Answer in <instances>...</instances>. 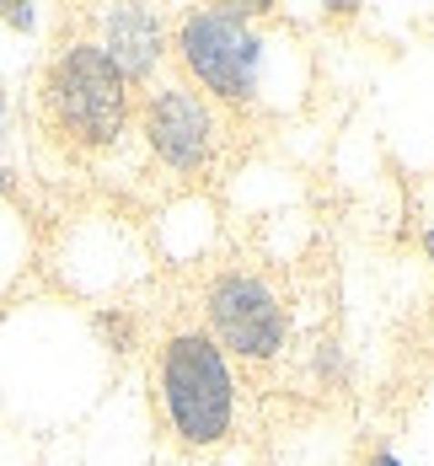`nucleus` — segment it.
Segmentation results:
<instances>
[{
    "label": "nucleus",
    "instance_id": "f257e3e1",
    "mask_svg": "<svg viewBox=\"0 0 434 466\" xmlns=\"http://www.w3.org/2000/svg\"><path fill=\"white\" fill-rule=\"evenodd\" d=\"M161 402L183 445H220L237 419V380L209 332H177L161 354Z\"/></svg>",
    "mask_w": 434,
    "mask_h": 466
},
{
    "label": "nucleus",
    "instance_id": "f03ea898",
    "mask_svg": "<svg viewBox=\"0 0 434 466\" xmlns=\"http://www.w3.org/2000/svg\"><path fill=\"white\" fill-rule=\"evenodd\" d=\"M129 81L107 65V54L96 44L65 48L48 70V107L59 118L65 135L81 145H113L124 135V113H129Z\"/></svg>",
    "mask_w": 434,
    "mask_h": 466
},
{
    "label": "nucleus",
    "instance_id": "7ed1b4c3",
    "mask_svg": "<svg viewBox=\"0 0 434 466\" xmlns=\"http://www.w3.org/2000/svg\"><path fill=\"white\" fill-rule=\"evenodd\" d=\"M177 54L188 65V76H198L204 92L226 96V102H247L257 92L263 44L237 5L231 11H193L177 33Z\"/></svg>",
    "mask_w": 434,
    "mask_h": 466
},
{
    "label": "nucleus",
    "instance_id": "20e7f679",
    "mask_svg": "<svg viewBox=\"0 0 434 466\" xmlns=\"http://www.w3.org/2000/svg\"><path fill=\"white\" fill-rule=\"evenodd\" d=\"M209 327L241 360H274L285 349V311L279 295L252 274H226L209 284Z\"/></svg>",
    "mask_w": 434,
    "mask_h": 466
},
{
    "label": "nucleus",
    "instance_id": "39448f33",
    "mask_svg": "<svg viewBox=\"0 0 434 466\" xmlns=\"http://www.w3.org/2000/svg\"><path fill=\"white\" fill-rule=\"evenodd\" d=\"M145 135L150 150L172 167V172H198L215 156V118L188 86H161L145 107Z\"/></svg>",
    "mask_w": 434,
    "mask_h": 466
},
{
    "label": "nucleus",
    "instance_id": "423d86ee",
    "mask_svg": "<svg viewBox=\"0 0 434 466\" xmlns=\"http://www.w3.org/2000/svg\"><path fill=\"white\" fill-rule=\"evenodd\" d=\"M102 54L107 65L124 76V81H145L167 48V33H161V16L145 11V5H124V11H107L102 16Z\"/></svg>",
    "mask_w": 434,
    "mask_h": 466
},
{
    "label": "nucleus",
    "instance_id": "0eeeda50",
    "mask_svg": "<svg viewBox=\"0 0 434 466\" xmlns=\"http://www.w3.org/2000/svg\"><path fill=\"white\" fill-rule=\"evenodd\" d=\"M5 22H11V27H33V11H22V5H5Z\"/></svg>",
    "mask_w": 434,
    "mask_h": 466
},
{
    "label": "nucleus",
    "instance_id": "6e6552de",
    "mask_svg": "<svg viewBox=\"0 0 434 466\" xmlns=\"http://www.w3.org/2000/svg\"><path fill=\"white\" fill-rule=\"evenodd\" d=\"M370 466H402V461H397L391 451H376V456H370Z\"/></svg>",
    "mask_w": 434,
    "mask_h": 466
},
{
    "label": "nucleus",
    "instance_id": "1a4fd4ad",
    "mask_svg": "<svg viewBox=\"0 0 434 466\" xmlns=\"http://www.w3.org/2000/svg\"><path fill=\"white\" fill-rule=\"evenodd\" d=\"M424 252H429V258H434V226H429V231H424Z\"/></svg>",
    "mask_w": 434,
    "mask_h": 466
},
{
    "label": "nucleus",
    "instance_id": "9d476101",
    "mask_svg": "<svg viewBox=\"0 0 434 466\" xmlns=\"http://www.w3.org/2000/svg\"><path fill=\"white\" fill-rule=\"evenodd\" d=\"M0 135H5V92H0Z\"/></svg>",
    "mask_w": 434,
    "mask_h": 466
},
{
    "label": "nucleus",
    "instance_id": "9b49d317",
    "mask_svg": "<svg viewBox=\"0 0 434 466\" xmlns=\"http://www.w3.org/2000/svg\"><path fill=\"white\" fill-rule=\"evenodd\" d=\"M5 183H11V177H5V167H0V193H5Z\"/></svg>",
    "mask_w": 434,
    "mask_h": 466
}]
</instances>
